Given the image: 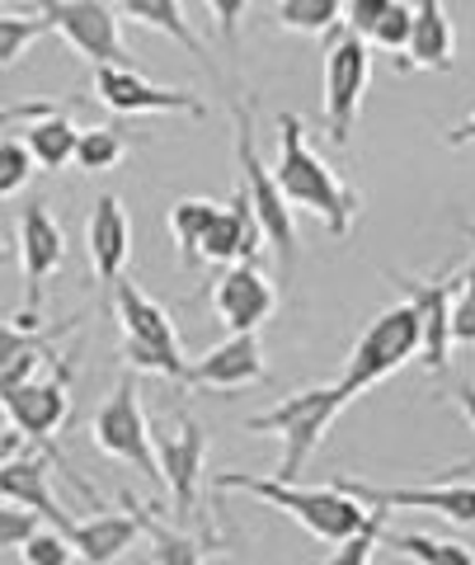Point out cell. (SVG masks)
Wrapping results in <instances>:
<instances>
[{
  "label": "cell",
  "instance_id": "cell-45",
  "mask_svg": "<svg viewBox=\"0 0 475 565\" xmlns=\"http://www.w3.org/2000/svg\"><path fill=\"white\" fill-rule=\"evenodd\" d=\"M10 429V415H6V401H0V434Z\"/></svg>",
  "mask_w": 475,
  "mask_h": 565
},
{
  "label": "cell",
  "instance_id": "cell-35",
  "mask_svg": "<svg viewBox=\"0 0 475 565\" xmlns=\"http://www.w3.org/2000/svg\"><path fill=\"white\" fill-rule=\"evenodd\" d=\"M452 344H475V255L462 274H456L452 292Z\"/></svg>",
  "mask_w": 475,
  "mask_h": 565
},
{
  "label": "cell",
  "instance_id": "cell-1",
  "mask_svg": "<svg viewBox=\"0 0 475 565\" xmlns=\"http://www.w3.org/2000/svg\"><path fill=\"white\" fill-rule=\"evenodd\" d=\"M273 180L283 189V199L292 207L311 212L334 241L348 236V226L363 212V193L354 184H344L325 156L311 151L306 128L296 114H278V161H273Z\"/></svg>",
  "mask_w": 475,
  "mask_h": 565
},
{
  "label": "cell",
  "instance_id": "cell-38",
  "mask_svg": "<svg viewBox=\"0 0 475 565\" xmlns=\"http://www.w3.org/2000/svg\"><path fill=\"white\" fill-rule=\"evenodd\" d=\"M386 10H391V0H344V20H339V24L367 39V33L377 29V20H381Z\"/></svg>",
  "mask_w": 475,
  "mask_h": 565
},
{
  "label": "cell",
  "instance_id": "cell-22",
  "mask_svg": "<svg viewBox=\"0 0 475 565\" xmlns=\"http://www.w3.org/2000/svg\"><path fill=\"white\" fill-rule=\"evenodd\" d=\"M66 542H72L76 561H90V565H114L128 546L137 542V519L132 514H95V519H72L62 527Z\"/></svg>",
  "mask_w": 475,
  "mask_h": 565
},
{
  "label": "cell",
  "instance_id": "cell-47",
  "mask_svg": "<svg viewBox=\"0 0 475 565\" xmlns=\"http://www.w3.org/2000/svg\"><path fill=\"white\" fill-rule=\"evenodd\" d=\"M14 6H33V0H14Z\"/></svg>",
  "mask_w": 475,
  "mask_h": 565
},
{
  "label": "cell",
  "instance_id": "cell-14",
  "mask_svg": "<svg viewBox=\"0 0 475 565\" xmlns=\"http://www.w3.org/2000/svg\"><path fill=\"white\" fill-rule=\"evenodd\" d=\"M66 264V232L43 199H29L20 212V269H24V311H43L47 278Z\"/></svg>",
  "mask_w": 475,
  "mask_h": 565
},
{
  "label": "cell",
  "instance_id": "cell-17",
  "mask_svg": "<svg viewBox=\"0 0 475 565\" xmlns=\"http://www.w3.org/2000/svg\"><path fill=\"white\" fill-rule=\"evenodd\" d=\"M263 377L269 367H263L259 330H231V340L188 363V386H213V392H240V386H259Z\"/></svg>",
  "mask_w": 475,
  "mask_h": 565
},
{
  "label": "cell",
  "instance_id": "cell-4",
  "mask_svg": "<svg viewBox=\"0 0 475 565\" xmlns=\"http://www.w3.org/2000/svg\"><path fill=\"white\" fill-rule=\"evenodd\" d=\"M344 405H348V396L339 392V382H334V386H306V392H292L288 401H278V405H269V411L250 415V419H245V434L283 438V462H278L273 476L296 481L302 467L311 462V452L325 444L330 424L339 419Z\"/></svg>",
  "mask_w": 475,
  "mask_h": 565
},
{
  "label": "cell",
  "instance_id": "cell-43",
  "mask_svg": "<svg viewBox=\"0 0 475 565\" xmlns=\"http://www.w3.org/2000/svg\"><path fill=\"white\" fill-rule=\"evenodd\" d=\"M443 476H452V481H466V476H475V457H471V462H456V467L443 471Z\"/></svg>",
  "mask_w": 475,
  "mask_h": 565
},
{
  "label": "cell",
  "instance_id": "cell-15",
  "mask_svg": "<svg viewBox=\"0 0 475 565\" xmlns=\"http://www.w3.org/2000/svg\"><path fill=\"white\" fill-rule=\"evenodd\" d=\"M396 282H404V292H410V302L419 311V359H424L429 373H447L456 274H438V278H404V274H396Z\"/></svg>",
  "mask_w": 475,
  "mask_h": 565
},
{
  "label": "cell",
  "instance_id": "cell-18",
  "mask_svg": "<svg viewBox=\"0 0 475 565\" xmlns=\"http://www.w3.org/2000/svg\"><path fill=\"white\" fill-rule=\"evenodd\" d=\"M62 457H43V452H20L14 448L10 457H0V494L14 504L33 509L43 523L52 527H66L72 523V514L57 504V494H52V467H57Z\"/></svg>",
  "mask_w": 475,
  "mask_h": 565
},
{
  "label": "cell",
  "instance_id": "cell-10",
  "mask_svg": "<svg viewBox=\"0 0 475 565\" xmlns=\"http://www.w3.org/2000/svg\"><path fill=\"white\" fill-rule=\"evenodd\" d=\"M155 438V462H161V481L174 500V514L193 519L198 514V490H203V462H207V434L193 415H170Z\"/></svg>",
  "mask_w": 475,
  "mask_h": 565
},
{
  "label": "cell",
  "instance_id": "cell-20",
  "mask_svg": "<svg viewBox=\"0 0 475 565\" xmlns=\"http://www.w3.org/2000/svg\"><path fill=\"white\" fill-rule=\"evenodd\" d=\"M414 6V24H410V43L396 57V71H452V52H456V29L443 0H410Z\"/></svg>",
  "mask_w": 475,
  "mask_h": 565
},
{
  "label": "cell",
  "instance_id": "cell-44",
  "mask_svg": "<svg viewBox=\"0 0 475 565\" xmlns=\"http://www.w3.org/2000/svg\"><path fill=\"white\" fill-rule=\"evenodd\" d=\"M14 448H20V434H10V429H6V434H0V457H10Z\"/></svg>",
  "mask_w": 475,
  "mask_h": 565
},
{
  "label": "cell",
  "instance_id": "cell-36",
  "mask_svg": "<svg viewBox=\"0 0 475 565\" xmlns=\"http://www.w3.org/2000/svg\"><path fill=\"white\" fill-rule=\"evenodd\" d=\"M33 174V156L24 147V137H0V199L20 193Z\"/></svg>",
  "mask_w": 475,
  "mask_h": 565
},
{
  "label": "cell",
  "instance_id": "cell-31",
  "mask_svg": "<svg viewBox=\"0 0 475 565\" xmlns=\"http://www.w3.org/2000/svg\"><path fill=\"white\" fill-rule=\"evenodd\" d=\"M396 546L410 561H424V565H475V552L466 542H452V537H429V533H396Z\"/></svg>",
  "mask_w": 475,
  "mask_h": 565
},
{
  "label": "cell",
  "instance_id": "cell-8",
  "mask_svg": "<svg viewBox=\"0 0 475 565\" xmlns=\"http://www.w3.org/2000/svg\"><path fill=\"white\" fill-rule=\"evenodd\" d=\"M90 438L99 452L118 457L142 471V481L161 490V462H155V438H151V424H147V411H142V392H137V377L122 373L118 386L109 392V401L99 405V415L90 424Z\"/></svg>",
  "mask_w": 475,
  "mask_h": 565
},
{
  "label": "cell",
  "instance_id": "cell-32",
  "mask_svg": "<svg viewBox=\"0 0 475 565\" xmlns=\"http://www.w3.org/2000/svg\"><path fill=\"white\" fill-rule=\"evenodd\" d=\"M43 33H52L43 14H0V66H14Z\"/></svg>",
  "mask_w": 475,
  "mask_h": 565
},
{
  "label": "cell",
  "instance_id": "cell-33",
  "mask_svg": "<svg viewBox=\"0 0 475 565\" xmlns=\"http://www.w3.org/2000/svg\"><path fill=\"white\" fill-rule=\"evenodd\" d=\"M20 561L24 565H72L76 552H72V542H66L62 527H33V533L20 542Z\"/></svg>",
  "mask_w": 475,
  "mask_h": 565
},
{
  "label": "cell",
  "instance_id": "cell-24",
  "mask_svg": "<svg viewBox=\"0 0 475 565\" xmlns=\"http://www.w3.org/2000/svg\"><path fill=\"white\" fill-rule=\"evenodd\" d=\"M118 10L128 14L132 24H142V29H151V33H165V39H174V43L188 52V57L207 62V47H203V39H198V29L184 20V6H180V0H118Z\"/></svg>",
  "mask_w": 475,
  "mask_h": 565
},
{
  "label": "cell",
  "instance_id": "cell-21",
  "mask_svg": "<svg viewBox=\"0 0 475 565\" xmlns=\"http://www.w3.org/2000/svg\"><path fill=\"white\" fill-rule=\"evenodd\" d=\"M85 245H90V269L99 278V288H114V278L128 269V255H132V222L118 193H104L95 203L90 222H85Z\"/></svg>",
  "mask_w": 475,
  "mask_h": 565
},
{
  "label": "cell",
  "instance_id": "cell-11",
  "mask_svg": "<svg viewBox=\"0 0 475 565\" xmlns=\"http://www.w3.org/2000/svg\"><path fill=\"white\" fill-rule=\"evenodd\" d=\"M95 99L109 114H118V118H142V114L207 118V104L193 90H170V85H155L137 66H95Z\"/></svg>",
  "mask_w": 475,
  "mask_h": 565
},
{
  "label": "cell",
  "instance_id": "cell-23",
  "mask_svg": "<svg viewBox=\"0 0 475 565\" xmlns=\"http://www.w3.org/2000/svg\"><path fill=\"white\" fill-rule=\"evenodd\" d=\"M76 137H80V128L72 122V114H66L62 104L24 122V147L33 156V166H43V170H66L72 166Z\"/></svg>",
  "mask_w": 475,
  "mask_h": 565
},
{
  "label": "cell",
  "instance_id": "cell-29",
  "mask_svg": "<svg viewBox=\"0 0 475 565\" xmlns=\"http://www.w3.org/2000/svg\"><path fill=\"white\" fill-rule=\"evenodd\" d=\"M386 519H391V509H381V504H367V514H363V523L348 533L344 542H334V565H367L377 556V542H381V533H386Z\"/></svg>",
  "mask_w": 475,
  "mask_h": 565
},
{
  "label": "cell",
  "instance_id": "cell-3",
  "mask_svg": "<svg viewBox=\"0 0 475 565\" xmlns=\"http://www.w3.org/2000/svg\"><path fill=\"white\" fill-rule=\"evenodd\" d=\"M109 302H114V321L122 330V359L137 373H161L174 386H188V359H184V344H180V330H174L170 311L161 302L137 288L132 278H114L109 288Z\"/></svg>",
  "mask_w": 475,
  "mask_h": 565
},
{
  "label": "cell",
  "instance_id": "cell-12",
  "mask_svg": "<svg viewBox=\"0 0 475 565\" xmlns=\"http://www.w3.org/2000/svg\"><path fill=\"white\" fill-rule=\"evenodd\" d=\"M6 415L20 434H29L33 444H52V434L66 424V415H72V367L52 363V367H39L29 382L10 386L6 396Z\"/></svg>",
  "mask_w": 475,
  "mask_h": 565
},
{
  "label": "cell",
  "instance_id": "cell-5",
  "mask_svg": "<svg viewBox=\"0 0 475 565\" xmlns=\"http://www.w3.org/2000/svg\"><path fill=\"white\" fill-rule=\"evenodd\" d=\"M231 118H236V166H240V189L245 199H250V212L263 232V245L273 250L278 269H283L292 278L296 269V245H302V236H296V222H292V203L283 199V189H278L273 170L259 161V147H255V118L245 104H231Z\"/></svg>",
  "mask_w": 475,
  "mask_h": 565
},
{
  "label": "cell",
  "instance_id": "cell-13",
  "mask_svg": "<svg viewBox=\"0 0 475 565\" xmlns=\"http://www.w3.org/2000/svg\"><path fill=\"white\" fill-rule=\"evenodd\" d=\"M334 486L348 490L358 504L424 509V514H443V519H452V523L475 527V486L452 481V476H438L433 486H373V481H354V476H339Z\"/></svg>",
  "mask_w": 475,
  "mask_h": 565
},
{
  "label": "cell",
  "instance_id": "cell-27",
  "mask_svg": "<svg viewBox=\"0 0 475 565\" xmlns=\"http://www.w3.org/2000/svg\"><path fill=\"white\" fill-rule=\"evenodd\" d=\"M278 29L288 33H330L334 24L344 20V0H278L273 6Z\"/></svg>",
  "mask_w": 475,
  "mask_h": 565
},
{
  "label": "cell",
  "instance_id": "cell-7",
  "mask_svg": "<svg viewBox=\"0 0 475 565\" xmlns=\"http://www.w3.org/2000/svg\"><path fill=\"white\" fill-rule=\"evenodd\" d=\"M367 85H373V43L354 29L334 24L330 52H325V95H321L325 132H330L334 147H348V141H354V122H358Z\"/></svg>",
  "mask_w": 475,
  "mask_h": 565
},
{
  "label": "cell",
  "instance_id": "cell-34",
  "mask_svg": "<svg viewBox=\"0 0 475 565\" xmlns=\"http://www.w3.org/2000/svg\"><path fill=\"white\" fill-rule=\"evenodd\" d=\"M410 24H414V6L410 0H391V10L377 20V29L367 33V43L381 47V52H391V57H400L404 43H410Z\"/></svg>",
  "mask_w": 475,
  "mask_h": 565
},
{
  "label": "cell",
  "instance_id": "cell-46",
  "mask_svg": "<svg viewBox=\"0 0 475 565\" xmlns=\"http://www.w3.org/2000/svg\"><path fill=\"white\" fill-rule=\"evenodd\" d=\"M0 264H10V250H6V241H0Z\"/></svg>",
  "mask_w": 475,
  "mask_h": 565
},
{
  "label": "cell",
  "instance_id": "cell-9",
  "mask_svg": "<svg viewBox=\"0 0 475 565\" xmlns=\"http://www.w3.org/2000/svg\"><path fill=\"white\" fill-rule=\"evenodd\" d=\"M52 33H62L85 62L95 66H132V52L122 47L118 14L109 0H33Z\"/></svg>",
  "mask_w": 475,
  "mask_h": 565
},
{
  "label": "cell",
  "instance_id": "cell-30",
  "mask_svg": "<svg viewBox=\"0 0 475 565\" xmlns=\"http://www.w3.org/2000/svg\"><path fill=\"white\" fill-rule=\"evenodd\" d=\"M85 321V316H72V321H62V326H20V321H0V367H6L10 359H20V353L29 349H47V344H62V334H72L76 326Z\"/></svg>",
  "mask_w": 475,
  "mask_h": 565
},
{
  "label": "cell",
  "instance_id": "cell-19",
  "mask_svg": "<svg viewBox=\"0 0 475 565\" xmlns=\"http://www.w3.org/2000/svg\"><path fill=\"white\" fill-rule=\"evenodd\" d=\"M259 255H263V232L250 212L245 189L236 184V193L226 203H217L213 222H207V232L198 241V259L203 264H231V259H259Z\"/></svg>",
  "mask_w": 475,
  "mask_h": 565
},
{
  "label": "cell",
  "instance_id": "cell-39",
  "mask_svg": "<svg viewBox=\"0 0 475 565\" xmlns=\"http://www.w3.org/2000/svg\"><path fill=\"white\" fill-rule=\"evenodd\" d=\"M207 10H213L217 20V33L226 43H240V24H245V10H250V0H207Z\"/></svg>",
  "mask_w": 475,
  "mask_h": 565
},
{
  "label": "cell",
  "instance_id": "cell-16",
  "mask_svg": "<svg viewBox=\"0 0 475 565\" xmlns=\"http://www.w3.org/2000/svg\"><path fill=\"white\" fill-rule=\"evenodd\" d=\"M273 307L278 292L269 274L259 269V259H231V269L213 288V311L226 330H259L273 316Z\"/></svg>",
  "mask_w": 475,
  "mask_h": 565
},
{
  "label": "cell",
  "instance_id": "cell-25",
  "mask_svg": "<svg viewBox=\"0 0 475 565\" xmlns=\"http://www.w3.org/2000/svg\"><path fill=\"white\" fill-rule=\"evenodd\" d=\"M122 504L132 509L137 527H142V533L151 537V561H161V565H203L207 556H213L203 542H193V537H184V533H174V527H165L161 519L142 514V504H137L132 494H122Z\"/></svg>",
  "mask_w": 475,
  "mask_h": 565
},
{
  "label": "cell",
  "instance_id": "cell-2",
  "mask_svg": "<svg viewBox=\"0 0 475 565\" xmlns=\"http://www.w3.org/2000/svg\"><path fill=\"white\" fill-rule=\"evenodd\" d=\"M217 490H240V494H255V500H263L269 509H278V514H288L306 527V533L315 542H344L354 527L363 523L367 509L354 500L348 490L339 486H296V481H283V476H245V471H217L213 476Z\"/></svg>",
  "mask_w": 475,
  "mask_h": 565
},
{
  "label": "cell",
  "instance_id": "cell-40",
  "mask_svg": "<svg viewBox=\"0 0 475 565\" xmlns=\"http://www.w3.org/2000/svg\"><path fill=\"white\" fill-rule=\"evenodd\" d=\"M47 109H57V104H47V99H29V104H0V132L6 128H24L29 118H39Z\"/></svg>",
  "mask_w": 475,
  "mask_h": 565
},
{
  "label": "cell",
  "instance_id": "cell-41",
  "mask_svg": "<svg viewBox=\"0 0 475 565\" xmlns=\"http://www.w3.org/2000/svg\"><path fill=\"white\" fill-rule=\"evenodd\" d=\"M443 141H447L452 151H456V147H475V114H471V118H462V122H456V128H452V132H447Z\"/></svg>",
  "mask_w": 475,
  "mask_h": 565
},
{
  "label": "cell",
  "instance_id": "cell-26",
  "mask_svg": "<svg viewBox=\"0 0 475 565\" xmlns=\"http://www.w3.org/2000/svg\"><path fill=\"white\" fill-rule=\"evenodd\" d=\"M213 212L217 203L213 199H180L170 207V236L174 245H180V259H184V269H198V241L207 232V222H213Z\"/></svg>",
  "mask_w": 475,
  "mask_h": 565
},
{
  "label": "cell",
  "instance_id": "cell-37",
  "mask_svg": "<svg viewBox=\"0 0 475 565\" xmlns=\"http://www.w3.org/2000/svg\"><path fill=\"white\" fill-rule=\"evenodd\" d=\"M33 527H39V514L0 494V552H6V546H20Z\"/></svg>",
  "mask_w": 475,
  "mask_h": 565
},
{
  "label": "cell",
  "instance_id": "cell-28",
  "mask_svg": "<svg viewBox=\"0 0 475 565\" xmlns=\"http://www.w3.org/2000/svg\"><path fill=\"white\" fill-rule=\"evenodd\" d=\"M122 156H128V141H122L118 128H80L72 166L85 174H104V170H114Z\"/></svg>",
  "mask_w": 475,
  "mask_h": 565
},
{
  "label": "cell",
  "instance_id": "cell-42",
  "mask_svg": "<svg viewBox=\"0 0 475 565\" xmlns=\"http://www.w3.org/2000/svg\"><path fill=\"white\" fill-rule=\"evenodd\" d=\"M452 401L462 405V415H466V424L475 429V382H456V392H452Z\"/></svg>",
  "mask_w": 475,
  "mask_h": 565
},
{
  "label": "cell",
  "instance_id": "cell-6",
  "mask_svg": "<svg viewBox=\"0 0 475 565\" xmlns=\"http://www.w3.org/2000/svg\"><path fill=\"white\" fill-rule=\"evenodd\" d=\"M410 359H419V311H414V302H396V307L377 311L373 326L358 334V344L344 363L339 392L354 401L363 392H373L377 382H386Z\"/></svg>",
  "mask_w": 475,
  "mask_h": 565
}]
</instances>
